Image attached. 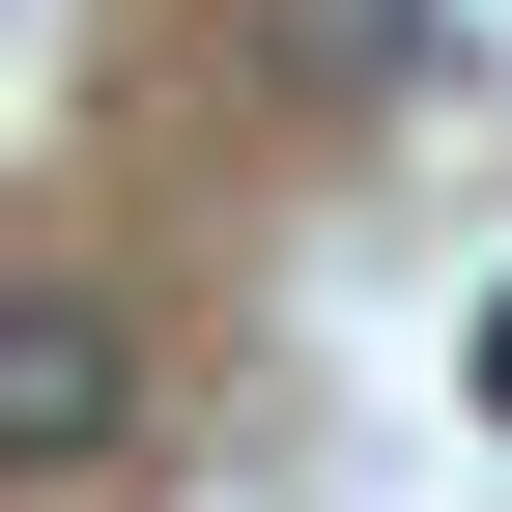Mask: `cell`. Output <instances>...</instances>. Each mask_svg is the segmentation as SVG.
Instances as JSON below:
<instances>
[{"instance_id": "obj_1", "label": "cell", "mask_w": 512, "mask_h": 512, "mask_svg": "<svg viewBox=\"0 0 512 512\" xmlns=\"http://www.w3.org/2000/svg\"><path fill=\"white\" fill-rule=\"evenodd\" d=\"M143 456V313L86 256H0V484H114Z\"/></svg>"}, {"instance_id": "obj_3", "label": "cell", "mask_w": 512, "mask_h": 512, "mask_svg": "<svg viewBox=\"0 0 512 512\" xmlns=\"http://www.w3.org/2000/svg\"><path fill=\"white\" fill-rule=\"evenodd\" d=\"M484 427H512V313H484Z\"/></svg>"}, {"instance_id": "obj_2", "label": "cell", "mask_w": 512, "mask_h": 512, "mask_svg": "<svg viewBox=\"0 0 512 512\" xmlns=\"http://www.w3.org/2000/svg\"><path fill=\"white\" fill-rule=\"evenodd\" d=\"M427 57H456L427 0H285V86H427Z\"/></svg>"}]
</instances>
